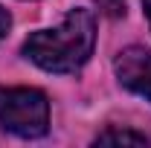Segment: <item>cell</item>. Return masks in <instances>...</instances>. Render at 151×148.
<instances>
[{"label": "cell", "instance_id": "8992f818", "mask_svg": "<svg viewBox=\"0 0 151 148\" xmlns=\"http://www.w3.org/2000/svg\"><path fill=\"white\" fill-rule=\"evenodd\" d=\"M9 26H12V15H9V12H6L3 6H0V38L9 32Z\"/></svg>", "mask_w": 151, "mask_h": 148}, {"label": "cell", "instance_id": "3957f363", "mask_svg": "<svg viewBox=\"0 0 151 148\" xmlns=\"http://www.w3.org/2000/svg\"><path fill=\"white\" fill-rule=\"evenodd\" d=\"M116 78L125 90L137 93L151 102V50L145 47H128L113 61Z\"/></svg>", "mask_w": 151, "mask_h": 148}, {"label": "cell", "instance_id": "52a82bcc", "mask_svg": "<svg viewBox=\"0 0 151 148\" xmlns=\"http://www.w3.org/2000/svg\"><path fill=\"white\" fill-rule=\"evenodd\" d=\"M142 6H145V18H148V26H151V0H142Z\"/></svg>", "mask_w": 151, "mask_h": 148}, {"label": "cell", "instance_id": "5b68a950", "mask_svg": "<svg viewBox=\"0 0 151 148\" xmlns=\"http://www.w3.org/2000/svg\"><path fill=\"white\" fill-rule=\"evenodd\" d=\"M99 9H105L108 15H122L125 12V0H96Z\"/></svg>", "mask_w": 151, "mask_h": 148}, {"label": "cell", "instance_id": "277c9868", "mask_svg": "<svg viewBox=\"0 0 151 148\" xmlns=\"http://www.w3.org/2000/svg\"><path fill=\"white\" fill-rule=\"evenodd\" d=\"M96 145H148V137L128 128H108L96 137Z\"/></svg>", "mask_w": 151, "mask_h": 148}, {"label": "cell", "instance_id": "7a4b0ae2", "mask_svg": "<svg viewBox=\"0 0 151 148\" xmlns=\"http://www.w3.org/2000/svg\"><path fill=\"white\" fill-rule=\"evenodd\" d=\"M0 128L26 139L50 131V102L35 87H0Z\"/></svg>", "mask_w": 151, "mask_h": 148}, {"label": "cell", "instance_id": "6da1fadb", "mask_svg": "<svg viewBox=\"0 0 151 148\" xmlns=\"http://www.w3.org/2000/svg\"><path fill=\"white\" fill-rule=\"evenodd\" d=\"M96 47V20L87 9H73L52 29H41L23 41V55L47 73H76Z\"/></svg>", "mask_w": 151, "mask_h": 148}]
</instances>
